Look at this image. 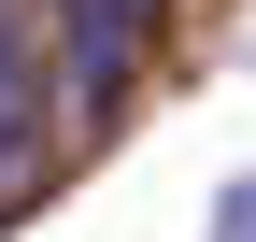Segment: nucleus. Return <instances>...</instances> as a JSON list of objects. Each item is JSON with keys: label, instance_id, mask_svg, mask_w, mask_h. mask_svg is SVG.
Wrapping results in <instances>:
<instances>
[{"label": "nucleus", "instance_id": "1", "mask_svg": "<svg viewBox=\"0 0 256 242\" xmlns=\"http://www.w3.org/2000/svg\"><path fill=\"white\" fill-rule=\"evenodd\" d=\"M57 28H72L86 100H114V86L142 72V43H156V0H57Z\"/></svg>", "mask_w": 256, "mask_h": 242}, {"label": "nucleus", "instance_id": "2", "mask_svg": "<svg viewBox=\"0 0 256 242\" xmlns=\"http://www.w3.org/2000/svg\"><path fill=\"white\" fill-rule=\"evenodd\" d=\"M43 171V72H28V28L0 14V200Z\"/></svg>", "mask_w": 256, "mask_h": 242}, {"label": "nucleus", "instance_id": "3", "mask_svg": "<svg viewBox=\"0 0 256 242\" xmlns=\"http://www.w3.org/2000/svg\"><path fill=\"white\" fill-rule=\"evenodd\" d=\"M242 242H256V214H242Z\"/></svg>", "mask_w": 256, "mask_h": 242}]
</instances>
